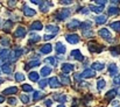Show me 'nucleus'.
Segmentation results:
<instances>
[{
	"label": "nucleus",
	"instance_id": "52",
	"mask_svg": "<svg viewBox=\"0 0 120 107\" xmlns=\"http://www.w3.org/2000/svg\"><path fill=\"white\" fill-rule=\"evenodd\" d=\"M82 13H83V14H87V13H89V9H86V8H83V9H82Z\"/></svg>",
	"mask_w": 120,
	"mask_h": 107
},
{
	"label": "nucleus",
	"instance_id": "25",
	"mask_svg": "<svg viewBox=\"0 0 120 107\" xmlns=\"http://www.w3.org/2000/svg\"><path fill=\"white\" fill-rule=\"evenodd\" d=\"M42 28H43V26H42V23L40 21H35L30 26V30H41Z\"/></svg>",
	"mask_w": 120,
	"mask_h": 107
},
{
	"label": "nucleus",
	"instance_id": "30",
	"mask_svg": "<svg viewBox=\"0 0 120 107\" xmlns=\"http://www.w3.org/2000/svg\"><path fill=\"white\" fill-rule=\"evenodd\" d=\"M90 11L94 12V13H101L104 11V7L103 6H90Z\"/></svg>",
	"mask_w": 120,
	"mask_h": 107
},
{
	"label": "nucleus",
	"instance_id": "39",
	"mask_svg": "<svg viewBox=\"0 0 120 107\" xmlns=\"http://www.w3.org/2000/svg\"><path fill=\"white\" fill-rule=\"evenodd\" d=\"M111 52H112L113 56H118L120 54V47H113V48H111Z\"/></svg>",
	"mask_w": 120,
	"mask_h": 107
},
{
	"label": "nucleus",
	"instance_id": "31",
	"mask_svg": "<svg viewBox=\"0 0 120 107\" xmlns=\"http://www.w3.org/2000/svg\"><path fill=\"white\" fill-rule=\"evenodd\" d=\"M1 71L4 72V73H6V74H9V73L12 72V68H11V65H8V64H2Z\"/></svg>",
	"mask_w": 120,
	"mask_h": 107
},
{
	"label": "nucleus",
	"instance_id": "46",
	"mask_svg": "<svg viewBox=\"0 0 120 107\" xmlns=\"http://www.w3.org/2000/svg\"><path fill=\"white\" fill-rule=\"evenodd\" d=\"M16 103H18V100H16V98H14V97H12V98H9V99H8V104H9V105H12V106L16 105Z\"/></svg>",
	"mask_w": 120,
	"mask_h": 107
},
{
	"label": "nucleus",
	"instance_id": "14",
	"mask_svg": "<svg viewBox=\"0 0 120 107\" xmlns=\"http://www.w3.org/2000/svg\"><path fill=\"white\" fill-rule=\"evenodd\" d=\"M91 68H92L93 71H101L105 68V64L104 63H100V62H94V63H92Z\"/></svg>",
	"mask_w": 120,
	"mask_h": 107
},
{
	"label": "nucleus",
	"instance_id": "2",
	"mask_svg": "<svg viewBox=\"0 0 120 107\" xmlns=\"http://www.w3.org/2000/svg\"><path fill=\"white\" fill-rule=\"evenodd\" d=\"M87 47H89L90 52H92V54H99V52H101L103 49H104V47L99 45V44L96 43V42H89Z\"/></svg>",
	"mask_w": 120,
	"mask_h": 107
},
{
	"label": "nucleus",
	"instance_id": "45",
	"mask_svg": "<svg viewBox=\"0 0 120 107\" xmlns=\"http://www.w3.org/2000/svg\"><path fill=\"white\" fill-rule=\"evenodd\" d=\"M83 35L85 36V37H92L93 36V32L91 29H87V30H84L83 32Z\"/></svg>",
	"mask_w": 120,
	"mask_h": 107
},
{
	"label": "nucleus",
	"instance_id": "33",
	"mask_svg": "<svg viewBox=\"0 0 120 107\" xmlns=\"http://www.w3.org/2000/svg\"><path fill=\"white\" fill-rule=\"evenodd\" d=\"M80 28H82L83 32L84 30H87V29H91V22L90 21H85V22L80 23Z\"/></svg>",
	"mask_w": 120,
	"mask_h": 107
},
{
	"label": "nucleus",
	"instance_id": "55",
	"mask_svg": "<svg viewBox=\"0 0 120 107\" xmlns=\"http://www.w3.org/2000/svg\"><path fill=\"white\" fill-rule=\"evenodd\" d=\"M112 4H114V5H119L120 1H112Z\"/></svg>",
	"mask_w": 120,
	"mask_h": 107
},
{
	"label": "nucleus",
	"instance_id": "53",
	"mask_svg": "<svg viewBox=\"0 0 120 107\" xmlns=\"http://www.w3.org/2000/svg\"><path fill=\"white\" fill-rule=\"evenodd\" d=\"M114 84H119L120 85V78H116L114 79Z\"/></svg>",
	"mask_w": 120,
	"mask_h": 107
},
{
	"label": "nucleus",
	"instance_id": "1",
	"mask_svg": "<svg viewBox=\"0 0 120 107\" xmlns=\"http://www.w3.org/2000/svg\"><path fill=\"white\" fill-rule=\"evenodd\" d=\"M55 15H56V19H57V20L63 21V20H65V19H68V18L70 16V9H69V8L58 9V11L55 13Z\"/></svg>",
	"mask_w": 120,
	"mask_h": 107
},
{
	"label": "nucleus",
	"instance_id": "54",
	"mask_svg": "<svg viewBox=\"0 0 120 107\" xmlns=\"http://www.w3.org/2000/svg\"><path fill=\"white\" fill-rule=\"evenodd\" d=\"M4 101H5V98H4L2 96H0V104H1V103H4Z\"/></svg>",
	"mask_w": 120,
	"mask_h": 107
},
{
	"label": "nucleus",
	"instance_id": "34",
	"mask_svg": "<svg viewBox=\"0 0 120 107\" xmlns=\"http://www.w3.org/2000/svg\"><path fill=\"white\" fill-rule=\"evenodd\" d=\"M60 79H61V83L64 84V85H69L70 84V78L69 77H65L64 74H61L60 76Z\"/></svg>",
	"mask_w": 120,
	"mask_h": 107
},
{
	"label": "nucleus",
	"instance_id": "58",
	"mask_svg": "<svg viewBox=\"0 0 120 107\" xmlns=\"http://www.w3.org/2000/svg\"><path fill=\"white\" fill-rule=\"evenodd\" d=\"M1 23H2V21H1V19H0V25H1Z\"/></svg>",
	"mask_w": 120,
	"mask_h": 107
},
{
	"label": "nucleus",
	"instance_id": "12",
	"mask_svg": "<svg viewBox=\"0 0 120 107\" xmlns=\"http://www.w3.org/2000/svg\"><path fill=\"white\" fill-rule=\"evenodd\" d=\"M74 69H75L74 64H70V63H64L62 65V71H63V73H70L71 71H74Z\"/></svg>",
	"mask_w": 120,
	"mask_h": 107
},
{
	"label": "nucleus",
	"instance_id": "7",
	"mask_svg": "<svg viewBox=\"0 0 120 107\" xmlns=\"http://www.w3.org/2000/svg\"><path fill=\"white\" fill-rule=\"evenodd\" d=\"M45 30H47V33H50V35H56V33H58L60 28L56 25H48L45 27Z\"/></svg>",
	"mask_w": 120,
	"mask_h": 107
},
{
	"label": "nucleus",
	"instance_id": "22",
	"mask_svg": "<svg viewBox=\"0 0 120 107\" xmlns=\"http://www.w3.org/2000/svg\"><path fill=\"white\" fill-rule=\"evenodd\" d=\"M106 20H107V16L106 15H98V16L94 18V22L97 25H104L106 22Z\"/></svg>",
	"mask_w": 120,
	"mask_h": 107
},
{
	"label": "nucleus",
	"instance_id": "47",
	"mask_svg": "<svg viewBox=\"0 0 120 107\" xmlns=\"http://www.w3.org/2000/svg\"><path fill=\"white\" fill-rule=\"evenodd\" d=\"M44 105H45L47 107H50L51 105H52V101H51L50 99H48V100H45V101H44Z\"/></svg>",
	"mask_w": 120,
	"mask_h": 107
},
{
	"label": "nucleus",
	"instance_id": "27",
	"mask_svg": "<svg viewBox=\"0 0 120 107\" xmlns=\"http://www.w3.org/2000/svg\"><path fill=\"white\" fill-rule=\"evenodd\" d=\"M18 92V89L15 87V86H12V87H8V89H6V90H4V94H14V93H16Z\"/></svg>",
	"mask_w": 120,
	"mask_h": 107
},
{
	"label": "nucleus",
	"instance_id": "37",
	"mask_svg": "<svg viewBox=\"0 0 120 107\" xmlns=\"http://www.w3.org/2000/svg\"><path fill=\"white\" fill-rule=\"evenodd\" d=\"M9 43H11L9 38H7V37H2V38H0V44H1V45L7 47V45H9Z\"/></svg>",
	"mask_w": 120,
	"mask_h": 107
},
{
	"label": "nucleus",
	"instance_id": "36",
	"mask_svg": "<svg viewBox=\"0 0 120 107\" xmlns=\"http://www.w3.org/2000/svg\"><path fill=\"white\" fill-rule=\"evenodd\" d=\"M43 96H44V93H43V92H41V91H36V92H34L33 99H34V100H40L41 98H43Z\"/></svg>",
	"mask_w": 120,
	"mask_h": 107
},
{
	"label": "nucleus",
	"instance_id": "26",
	"mask_svg": "<svg viewBox=\"0 0 120 107\" xmlns=\"http://www.w3.org/2000/svg\"><path fill=\"white\" fill-rule=\"evenodd\" d=\"M28 78H29L32 81H38V80H39V78H40V74H39L36 71H32V72H29Z\"/></svg>",
	"mask_w": 120,
	"mask_h": 107
},
{
	"label": "nucleus",
	"instance_id": "50",
	"mask_svg": "<svg viewBox=\"0 0 120 107\" xmlns=\"http://www.w3.org/2000/svg\"><path fill=\"white\" fill-rule=\"evenodd\" d=\"M61 4H63V5H70L71 1L70 0H68V1H61Z\"/></svg>",
	"mask_w": 120,
	"mask_h": 107
},
{
	"label": "nucleus",
	"instance_id": "16",
	"mask_svg": "<svg viewBox=\"0 0 120 107\" xmlns=\"http://www.w3.org/2000/svg\"><path fill=\"white\" fill-rule=\"evenodd\" d=\"M71 56H72V58H75V59L78 61V62H82V61L84 59V57H83V55L80 54L79 50H72V51H71Z\"/></svg>",
	"mask_w": 120,
	"mask_h": 107
},
{
	"label": "nucleus",
	"instance_id": "43",
	"mask_svg": "<svg viewBox=\"0 0 120 107\" xmlns=\"http://www.w3.org/2000/svg\"><path fill=\"white\" fill-rule=\"evenodd\" d=\"M20 100H21L23 104H28V103H29V97L26 96V94H21V96H20Z\"/></svg>",
	"mask_w": 120,
	"mask_h": 107
},
{
	"label": "nucleus",
	"instance_id": "15",
	"mask_svg": "<svg viewBox=\"0 0 120 107\" xmlns=\"http://www.w3.org/2000/svg\"><path fill=\"white\" fill-rule=\"evenodd\" d=\"M41 40V37L39 34H35V33H30L29 34V41H28V43H30V44H34V43H36V42H39Z\"/></svg>",
	"mask_w": 120,
	"mask_h": 107
},
{
	"label": "nucleus",
	"instance_id": "49",
	"mask_svg": "<svg viewBox=\"0 0 120 107\" xmlns=\"http://www.w3.org/2000/svg\"><path fill=\"white\" fill-rule=\"evenodd\" d=\"M96 4H98V5H101V6L104 7V6L106 5V1H99V0H97V1H96Z\"/></svg>",
	"mask_w": 120,
	"mask_h": 107
},
{
	"label": "nucleus",
	"instance_id": "9",
	"mask_svg": "<svg viewBox=\"0 0 120 107\" xmlns=\"http://www.w3.org/2000/svg\"><path fill=\"white\" fill-rule=\"evenodd\" d=\"M99 35L101 36L104 40H111V37H112V34L110 33V30L109 29H106V28H101V29H99Z\"/></svg>",
	"mask_w": 120,
	"mask_h": 107
},
{
	"label": "nucleus",
	"instance_id": "4",
	"mask_svg": "<svg viewBox=\"0 0 120 107\" xmlns=\"http://www.w3.org/2000/svg\"><path fill=\"white\" fill-rule=\"evenodd\" d=\"M65 40L70 43V44H76L79 42V36L77 34H69V35L65 36Z\"/></svg>",
	"mask_w": 120,
	"mask_h": 107
},
{
	"label": "nucleus",
	"instance_id": "35",
	"mask_svg": "<svg viewBox=\"0 0 120 107\" xmlns=\"http://www.w3.org/2000/svg\"><path fill=\"white\" fill-rule=\"evenodd\" d=\"M105 85H106V81H105L104 79H99L98 83H97V89H98V91H101V90L105 87Z\"/></svg>",
	"mask_w": 120,
	"mask_h": 107
},
{
	"label": "nucleus",
	"instance_id": "60",
	"mask_svg": "<svg viewBox=\"0 0 120 107\" xmlns=\"http://www.w3.org/2000/svg\"><path fill=\"white\" fill-rule=\"evenodd\" d=\"M117 107H119V106H117Z\"/></svg>",
	"mask_w": 120,
	"mask_h": 107
},
{
	"label": "nucleus",
	"instance_id": "40",
	"mask_svg": "<svg viewBox=\"0 0 120 107\" xmlns=\"http://www.w3.org/2000/svg\"><path fill=\"white\" fill-rule=\"evenodd\" d=\"M21 89H22L25 92H33V87H32L30 85H28V84H23Z\"/></svg>",
	"mask_w": 120,
	"mask_h": 107
},
{
	"label": "nucleus",
	"instance_id": "13",
	"mask_svg": "<svg viewBox=\"0 0 120 107\" xmlns=\"http://www.w3.org/2000/svg\"><path fill=\"white\" fill-rule=\"evenodd\" d=\"M9 55H11V51L9 50H7V49H0V58H1V61L9 59Z\"/></svg>",
	"mask_w": 120,
	"mask_h": 107
},
{
	"label": "nucleus",
	"instance_id": "17",
	"mask_svg": "<svg viewBox=\"0 0 120 107\" xmlns=\"http://www.w3.org/2000/svg\"><path fill=\"white\" fill-rule=\"evenodd\" d=\"M14 36H15V37H20V38L25 37V36H26V29H25L23 27H18V29H16L15 33H14Z\"/></svg>",
	"mask_w": 120,
	"mask_h": 107
},
{
	"label": "nucleus",
	"instance_id": "23",
	"mask_svg": "<svg viewBox=\"0 0 120 107\" xmlns=\"http://www.w3.org/2000/svg\"><path fill=\"white\" fill-rule=\"evenodd\" d=\"M54 98H55L56 101H58L61 104H63V103H65L68 100V97L65 94H54Z\"/></svg>",
	"mask_w": 120,
	"mask_h": 107
},
{
	"label": "nucleus",
	"instance_id": "21",
	"mask_svg": "<svg viewBox=\"0 0 120 107\" xmlns=\"http://www.w3.org/2000/svg\"><path fill=\"white\" fill-rule=\"evenodd\" d=\"M107 13H109V15H118L120 13V8L117 6H111V7H109Z\"/></svg>",
	"mask_w": 120,
	"mask_h": 107
},
{
	"label": "nucleus",
	"instance_id": "32",
	"mask_svg": "<svg viewBox=\"0 0 120 107\" xmlns=\"http://www.w3.org/2000/svg\"><path fill=\"white\" fill-rule=\"evenodd\" d=\"M12 26H13V22L8 20V21H6V22L2 25V29H4L5 32H8V30L12 28Z\"/></svg>",
	"mask_w": 120,
	"mask_h": 107
},
{
	"label": "nucleus",
	"instance_id": "38",
	"mask_svg": "<svg viewBox=\"0 0 120 107\" xmlns=\"http://www.w3.org/2000/svg\"><path fill=\"white\" fill-rule=\"evenodd\" d=\"M45 62H47V63H49V64H51V65H54V66H56V65H57V61H56V58H55V57H48V58L45 59Z\"/></svg>",
	"mask_w": 120,
	"mask_h": 107
},
{
	"label": "nucleus",
	"instance_id": "44",
	"mask_svg": "<svg viewBox=\"0 0 120 107\" xmlns=\"http://www.w3.org/2000/svg\"><path fill=\"white\" fill-rule=\"evenodd\" d=\"M47 84H48V80L47 79H41V80H39V86H40L41 89H44L47 86Z\"/></svg>",
	"mask_w": 120,
	"mask_h": 107
},
{
	"label": "nucleus",
	"instance_id": "57",
	"mask_svg": "<svg viewBox=\"0 0 120 107\" xmlns=\"http://www.w3.org/2000/svg\"><path fill=\"white\" fill-rule=\"evenodd\" d=\"M1 83H2V79H0V84H1Z\"/></svg>",
	"mask_w": 120,
	"mask_h": 107
},
{
	"label": "nucleus",
	"instance_id": "41",
	"mask_svg": "<svg viewBox=\"0 0 120 107\" xmlns=\"http://www.w3.org/2000/svg\"><path fill=\"white\" fill-rule=\"evenodd\" d=\"M48 9H49L48 2H43V4H42V5L40 6V11H41V12H43V13H45Z\"/></svg>",
	"mask_w": 120,
	"mask_h": 107
},
{
	"label": "nucleus",
	"instance_id": "24",
	"mask_svg": "<svg viewBox=\"0 0 120 107\" xmlns=\"http://www.w3.org/2000/svg\"><path fill=\"white\" fill-rule=\"evenodd\" d=\"M118 94V91L116 90V89H112V90H110L106 94H105V98H107V99H114V97Z\"/></svg>",
	"mask_w": 120,
	"mask_h": 107
},
{
	"label": "nucleus",
	"instance_id": "19",
	"mask_svg": "<svg viewBox=\"0 0 120 107\" xmlns=\"http://www.w3.org/2000/svg\"><path fill=\"white\" fill-rule=\"evenodd\" d=\"M23 14L26 15V16H34L35 14H36V12L34 11V9H32V8H29L28 6H23Z\"/></svg>",
	"mask_w": 120,
	"mask_h": 107
},
{
	"label": "nucleus",
	"instance_id": "28",
	"mask_svg": "<svg viewBox=\"0 0 120 107\" xmlns=\"http://www.w3.org/2000/svg\"><path fill=\"white\" fill-rule=\"evenodd\" d=\"M50 73H51V68H49V66H43V68H42V70H41V76L47 77V76H49Z\"/></svg>",
	"mask_w": 120,
	"mask_h": 107
},
{
	"label": "nucleus",
	"instance_id": "56",
	"mask_svg": "<svg viewBox=\"0 0 120 107\" xmlns=\"http://www.w3.org/2000/svg\"><path fill=\"white\" fill-rule=\"evenodd\" d=\"M57 107H65V106H64L63 104H61V105H58V106H57Z\"/></svg>",
	"mask_w": 120,
	"mask_h": 107
},
{
	"label": "nucleus",
	"instance_id": "29",
	"mask_svg": "<svg viewBox=\"0 0 120 107\" xmlns=\"http://www.w3.org/2000/svg\"><path fill=\"white\" fill-rule=\"evenodd\" d=\"M110 27L114 30V32H117V33H120V21H116V22H112L111 25H110Z\"/></svg>",
	"mask_w": 120,
	"mask_h": 107
},
{
	"label": "nucleus",
	"instance_id": "51",
	"mask_svg": "<svg viewBox=\"0 0 120 107\" xmlns=\"http://www.w3.org/2000/svg\"><path fill=\"white\" fill-rule=\"evenodd\" d=\"M15 4H16V1H9V2H8V5H9L11 7H14Z\"/></svg>",
	"mask_w": 120,
	"mask_h": 107
},
{
	"label": "nucleus",
	"instance_id": "20",
	"mask_svg": "<svg viewBox=\"0 0 120 107\" xmlns=\"http://www.w3.org/2000/svg\"><path fill=\"white\" fill-rule=\"evenodd\" d=\"M41 64V62L39 59H36V61H30V62H28L26 65H25V69L26 70H28V69H32V68H35V66H39Z\"/></svg>",
	"mask_w": 120,
	"mask_h": 107
},
{
	"label": "nucleus",
	"instance_id": "11",
	"mask_svg": "<svg viewBox=\"0 0 120 107\" xmlns=\"http://www.w3.org/2000/svg\"><path fill=\"white\" fill-rule=\"evenodd\" d=\"M109 71H110V76L111 77H116V76H119L118 74V66L116 63H111L109 65Z\"/></svg>",
	"mask_w": 120,
	"mask_h": 107
},
{
	"label": "nucleus",
	"instance_id": "42",
	"mask_svg": "<svg viewBox=\"0 0 120 107\" xmlns=\"http://www.w3.org/2000/svg\"><path fill=\"white\" fill-rule=\"evenodd\" d=\"M15 80L16 81H22V80H25V76L22 73L18 72V73H15Z\"/></svg>",
	"mask_w": 120,
	"mask_h": 107
},
{
	"label": "nucleus",
	"instance_id": "3",
	"mask_svg": "<svg viewBox=\"0 0 120 107\" xmlns=\"http://www.w3.org/2000/svg\"><path fill=\"white\" fill-rule=\"evenodd\" d=\"M22 49H20V48H18V49H15L14 51H12L11 52V55H9V62H12V63H14V62H16L18 61V58L22 55Z\"/></svg>",
	"mask_w": 120,
	"mask_h": 107
},
{
	"label": "nucleus",
	"instance_id": "5",
	"mask_svg": "<svg viewBox=\"0 0 120 107\" xmlns=\"http://www.w3.org/2000/svg\"><path fill=\"white\" fill-rule=\"evenodd\" d=\"M48 84H49V86L51 89H57V87L61 86V83L57 79V77H51L50 79H48Z\"/></svg>",
	"mask_w": 120,
	"mask_h": 107
},
{
	"label": "nucleus",
	"instance_id": "6",
	"mask_svg": "<svg viewBox=\"0 0 120 107\" xmlns=\"http://www.w3.org/2000/svg\"><path fill=\"white\" fill-rule=\"evenodd\" d=\"M78 27H80V22L78 21V20H76V19H74V20H71L69 23H67V28L70 29V30L77 29Z\"/></svg>",
	"mask_w": 120,
	"mask_h": 107
},
{
	"label": "nucleus",
	"instance_id": "8",
	"mask_svg": "<svg viewBox=\"0 0 120 107\" xmlns=\"http://www.w3.org/2000/svg\"><path fill=\"white\" fill-rule=\"evenodd\" d=\"M55 49H56V52H57L58 55H63V54H65V51H67V48H65V45H64L62 42H57L56 45H55Z\"/></svg>",
	"mask_w": 120,
	"mask_h": 107
},
{
	"label": "nucleus",
	"instance_id": "10",
	"mask_svg": "<svg viewBox=\"0 0 120 107\" xmlns=\"http://www.w3.org/2000/svg\"><path fill=\"white\" fill-rule=\"evenodd\" d=\"M96 76V71H93L92 69H85L84 71L80 73L82 78H92Z\"/></svg>",
	"mask_w": 120,
	"mask_h": 107
},
{
	"label": "nucleus",
	"instance_id": "48",
	"mask_svg": "<svg viewBox=\"0 0 120 107\" xmlns=\"http://www.w3.org/2000/svg\"><path fill=\"white\" fill-rule=\"evenodd\" d=\"M54 36H55V35H48V34H47V35H44V37H43V38H44L45 41H49V40H51Z\"/></svg>",
	"mask_w": 120,
	"mask_h": 107
},
{
	"label": "nucleus",
	"instance_id": "18",
	"mask_svg": "<svg viewBox=\"0 0 120 107\" xmlns=\"http://www.w3.org/2000/svg\"><path fill=\"white\" fill-rule=\"evenodd\" d=\"M51 50H52V47H51V44L47 43V44H44L43 47H41L40 52H41V54H43V55H45V54H49V52H51Z\"/></svg>",
	"mask_w": 120,
	"mask_h": 107
},
{
	"label": "nucleus",
	"instance_id": "59",
	"mask_svg": "<svg viewBox=\"0 0 120 107\" xmlns=\"http://www.w3.org/2000/svg\"><path fill=\"white\" fill-rule=\"evenodd\" d=\"M0 73H1V71H0Z\"/></svg>",
	"mask_w": 120,
	"mask_h": 107
}]
</instances>
